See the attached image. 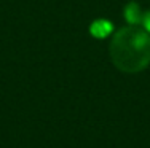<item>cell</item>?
Here are the masks:
<instances>
[{
    "mask_svg": "<svg viewBox=\"0 0 150 148\" xmlns=\"http://www.w3.org/2000/svg\"><path fill=\"white\" fill-rule=\"evenodd\" d=\"M110 30H112V24L109 21H96L91 26V34L98 38H104L110 34Z\"/></svg>",
    "mask_w": 150,
    "mask_h": 148,
    "instance_id": "obj_1",
    "label": "cell"
},
{
    "mask_svg": "<svg viewBox=\"0 0 150 148\" xmlns=\"http://www.w3.org/2000/svg\"><path fill=\"white\" fill-rule=\"evenodd\" d=\"M144 26H145V29L150 32V15H147V18H145V21H144Z\"/></svg>",
    "mask_w": 150,
    "mask_h": 148,
    "instance_id": "obj_3",
    "label": "cell"
},
{
    "mask_svg": "<svg viewBox=\"0 0 150 148\" xmlns=\"http://www.w3.org/2000/svg\"><path fill=\"white\" fill-rule=\"evenodd\" d=\"M125 13H126V18H128L129 22H137V21H139V10H137V6H136V5H129Z\"/></svg>",
    "mask_w": 150,
    "mask_h": 148,
    "instance_id": "obj_2",
    "label": "cell"
}]
</instances>
